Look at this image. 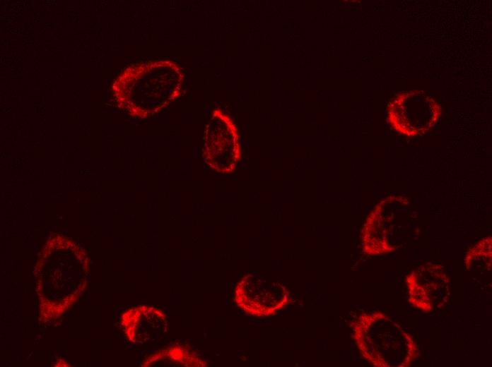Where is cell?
I'll list each match as a JSON object with an SVG mask.
<instances>
[{"label":"cell","instance_id":"cell-1","mask_svg":"<svg viewBox=\"0 0 492 367\" xmlns=\"http://www.w3.org/2000/svg\"><path fill=\"white\" fill-rule=\"evenodd\" d=\"M289 297V292L282 284L253 274L243 277L235 291L237 305L256 316L274 314L288 303Z\"/></svg>","mask_w":492,"mask_h":367}]
</instances>
